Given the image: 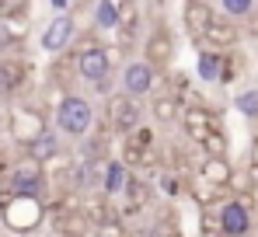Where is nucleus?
I'll return each mask as SVG.
<instances>
[{"mask_svg":"<svg viewBox=\"0 0 258 237\" xmlns=\"http://www.w3.org/2000/svg\"><path fill=\"white\" fill-rule=\"evenodd\" d=\"M45 220V202L28 196H11L0 192V223L11 234H35Z\"/></svg>","mask_w":258,"mask_h":237,"instance_id":"f257e3e1","label":"nucleus"},{"mask_svg":"<svg viewBox=\"0 0 258 237\" xmlns=\"http://www.w3.org/2000/svg\"><path fill=\"white\" fill-rule=\"evenodd\" d=\"M52 122H56V133L70 136V140H84L94 126V105L84 94H63L52 108Z\"/></svg>","mask_w":258,"mask_h":237,"instance_id":"f03ea898","label":"nucleus"},{"mask_svg":"<svg viewBox=\"0 0 258 237\" xmlns=\"http://www.w3.org/2000/svg\"><path fill=\"white\" fill-rule=\"evenodd\" d=\"M7 192L11 196H28V199H42L45 192V167L35 160L21 157L18 164L7 167Z\"/></svg>","mask_w":258,"mask_h":237,"instance_id":"7ed1b4c3","label":"nucleus"},{"mask_svg":"<svg viewBox=\"0 0 258 237\" xmlns=\"http://www.w3.org/2000/svg\"><path fill=\"white\" fill-rule=\"evenodd\" d=\"M74 70L87 84H101V80H108V74H112V52L105 45H98V42H84L74 52Z\"/></svg>","mask_w":258,"mask_h":237,"instance_id":"20e7f679","label":"nucleus"},{"mask_svg":"<svg viewBox=\"0 0 258 237\" xmlns=\"http://www.w3.org/2000/svg\"><path fill=\"white\" fill-rule=\"evenodd\" d=\"M216 223H220L223 237H248L255 227V216H251V206L244 199H223L216 209Z\"/></svg>","mask_w":258,"mask_h":237,"instance_id":"39448f33","label":"nucleus"},{"mask_svg":"<svg viewBox=\"0 0 258 237\" xmlns=\"http://www.w3.org/2000/svg\"><path fill=\"white\" fill-rule=\"evenodd\" d=\"M157 91V70L147 60H129L122 67V94H129L133 101H143Z\"/></svg>","mask_w":258,"mask_h":237,"instance_id":"423d86ee","label":"nucleus"},{"mask_svg":"<svg viewBox=\"0 0 258 237\" xmlns=\"http://www.w3.org/2000/svg\"><path fill=\"white\" fill-rule=\"evenodd\" d=\"M74 39H77V18L74 14H52L49 18V25L42 28V49L45 52H67L70 45H74Z\"/></svg>","mask_w":258,"mask_h":237,"instance_id":"0eeeda50","label":"nucleus"},{"mask_svg":"<svg viewBox=\"0 0 258 237\" xmlns=\"http://www.w3.org/2000/svg\"><path fill=\"white\" fill-rule=\"evenodd\" d=\"M7 129H11V136L25 147L28 140H35L39 133H45L49 126H45V115L39 112V108H32V105H14V108H11Z\"/></svg>","mask_w":258,"mask_h":237,"instance_id":"6e6552de","label":"nucleus"},{"mask_svg":"<svg viewBox=\"0 0 258 237\" xmlns=\"http://www.w3.org/2000/svg\"><path fill=\"white\" fill-rule=\"evenodd\" d=\"M143 122V108L140 101H133L129 94H108V126L115 133H133L136 126Z\"/></svg>","mask_w":258,"mask_h":237,"instance_id":"1a4fd4ad","label":"nucleus"},{"mask_svg":"<svg viewBox=\"0 0 258 237\" xmlns=\"http://www.w3.org/2000/svg\"><path fill=\"white\" fill-rule=\"evenodd\" d=\"M143 60L161 74V70H168L174 60V39L171 32H164V28H157V32H150L147 42H143Z\"/></svg>","mask_w":258,"mask_h":237,"instance_id":"9d476101","label":"nucleus"},{"mask_svg":"<svg viewBox=\"0 0 258 237\" xmlns=\"http://www.w3.org/2000/svg\"><path fill=\"white\" fill-rule=\"evenodd\" d=\"M154 150V129L150 126H136L133 133H126V143H122V164L133 167V164H140V160H147V154Z\"/></svg>","mask_w":258,"mask_h":237,"instance_id":"9b49d317","label":"nucleus"},{"mask_svg":"<svg viewBox=\"0 0 258 237\" xmlns=\"http://www.w3.org/2000/svg\"><path fill=\"white\" fill-rule=\"evenodd\" d=\"M213 18L216 14H213L210 0H185V7H181V21H185V28H188L192 39H203V32L210 28Z\"/></svg>","mask_w":258,"mask_h":237,"instance_id":"f8f14e48","label":"nucleus"},{"mask_svg":"<svg viewBox=\"0 0 258 237\" xmlns=\"http://www.w3.org/2000/svg\"><path fill=\"white\" fill-rule=\"evenodd\" d=\"M237 39H241V28L230 21V18H213L210 21V28L203 32V42L210 45V49H230V45H237Z\"/></svg>","mask_w":258,"mask_h":237,"instance_id":"ddd939ff","label":"nucleus"},{"mask_svg":"<svg viewBox=\"0 0 258 237\" xmlns=\"http://www.w3.org/2000/svg\"><path fill=\"white\" fill-rule=\"evenodd\" d=\"M181 126H185V133L199 143L210 129H216V115L210 112V108H203V105H188V108H181Z\"/></svg>","mask_w":258,"mask_h":237,"instance_id":"4468645a","label":"nucleus"},{"mask_svg":"<svg viewBox=\"0 0 258 237\" xmlns=\"http://www.w3.org/2000/svg\"><path fill=\"white\" fill-rule=\"evenodd\" d=\"M25 157L35 160V164H49V160L59 157V133H52V129H45V133H39L35 140H28L25 143Z\"/></svg>","mask_w":258,"mask_h":237,"instance_id":"2eb2a0df","label":"nucleus"},{"mask_svg":"<svg viewBox=\"0 0 258 237\" xmlns=\"http://www.w3.org/2000/svg\"><path fill=\"white\" fill-rule=\"evenodd\" d=\"M28 80V63L25 60H14V56H4L0 60V94H18Z\"/></svg>","mask_w":258,"mask_h":237,"instance_id":"dca6fc26","label":"nucleus"},{"mask_svg":"<svg viewBox=\"0 0 258 237\" xmlns=\"http://www.w3.org/2000/svg\"><path fill=\"white\" fill-rule=\"evenodd\" d=\"M126 178H129V167L122 160H105V174H101V196L105 199H119L122 189H126Z\"/></svg>","mask_w":258,"mask_h":237,"instance_id":"f3484780","label":"nucleus"},{"mask_svg":"<svg viewBox=\"0 0 258 237\" xmlns=\"http://www.w3.org/2000/svg\"><path fill=\"white\" fill-rule=\"evenodd\" d=\"M196 74H199V80H206V84H220V74H223V52L203 45V49L196 52Z\"/></svg>","mask_w":258,"mask_h":237,"instance_id":"a211bd4d","label":"nucleus"},{"mask_svg":"<svg viewBox=\"0 0 258 237\" xmlns=\"http://www.w3.org/2000/svg\"><path fill=\"white\" fill-rule=\"evenodd\" d=\"M230 171H234V164L227 157H203V164H199V178L206 185H213V189H227Z\"/></svg>","mask_w":258,"mask_h":237,"instance_id":"6ab92c4d","label":"nucleus"},{"mask_svg":"<svg viewBox=\"0 0 258 237\" xmlns=\"http://www.w3.org/2000/svg\"><path fill=\"white\" fill-rule=\"evenodd\" d=\"M150 115H154V122H161V126H171L174 118L181 115V101H178V94H171V91H164V94H150Z\"/></svg>","mask_w":258,"mask_h":237,"instance_id":"aec40b11","label":"nucleus"},{"mask_svg":"<svg viewBox=\"0 0 258 237\" xmlns=\"http://www.w3.org/2000/svg\"><path fill=\"white\" fill-rule=\"evenodd\" d=\"M199 150H203V157H227L230 154V140H227L223 129H210L199 140Z\"/></svg>","mask_w":258,"mask_h":237,"instance_id":"412c9836","label":"nucleus"},{"mask_svg":"<svg viewBox=\"0 0 258 237\" xmlns=\"http://www.w3.org/2000/svg\"><path fill=\"white\" fill-rule=\"evenodd\" d=\"M136 25H140V4L136 0H115V28L133 32Z\"/></svg>","mask_w":258,"mask_h":237,"instance_id":"4be33fe9","label":"nucleus"},{"mask_svg":"<svg viewBox=\"0 0 258 237\" xmlns=\"http://www.w3.org/2000/svg\"><path fill=\"white\" fill-rule=\"evenodd\" d=\"M91 18H94V25L98 28H115V0H94L91 4Z\"/></svg>","mask_w":258,"mask_h":237,"instance_id":"5701e85b","label":"nucleus"},{"mask_svg":"<svg viewBox=\"0 0 258 237\" xmlns=\"http://www.w3.org/2000/svg\"><path fill=\"white\" fill-rule=\"evenodd\" d=\"M234 108H237L244 118H258V87L237 91V94H234Z\"/></svg>","mask_w":258,"mask_h":237,"instance_id":"b1692460","label":"nucleus"},{"mask_svg":"<svg viewBox=\"0 0 258 237\" xmlns=\"http://www.w3.org/2000/svg\"><path fill=\"white\" fill-rule=\"evenodd\" d=\"M4 18H7V28H11L14 45L28 39V32H32V25H28V11H14V14H4Z\"/></svg>","mask_w":258,"mask_h":237,"instance_id":"393cba45","label":"nucleus"},{"mask_svg":"<svg viewBox=\"0 0 258 237\" xmlns=\"http://www.w3.org/2000/svg\"><path fill=\"white\" fill-rule=\"evenodd\" d=\"M56 230H59L63 237L84 234V230H87V220H84V213H63V216L56 220Z\"/></svg>","mask_w":258,"mask_h":237,"instance_id":"a878e982","label":"nucleus"},{"mask_svg":"<svg viewBox=\"0 0 258 237\" xmlns=\"http://www.w3.org/2000/svg\"><path fill=\"white\" fill-rule=\"evenodd\" d=\"M150 192H154V189H150L147 182H140L136 174H129V178H126V189H122V196H129L133 202H136V206L150 202Z\"/></svg>","mask_w":258,"mask_h":237,"instance_id":"bb28decb","label":"nucleus"},{"mask_svg":"<svg viewBox=\"0 0 258 237\" xmlns=\"http://www.w3.org/2000/svg\"><path fill=\"white\" fill-rule=\"evenodd\" d=\"M220 7L230 21H237V18H248L255 11V0H220Z\"/></svg>","mask_w":258,"mask_h":237,"instance_id":"cd10ccee","label":"nucleus"},{"mask_svg":"<svg viewBox=\"0 0 258 237\" xmlns=\"http://www.w3.org/2000/svg\"><path fill=\"white\" fill-rule=\"evenodd\" d=\"M94 237H126V227H122L119 216H108V220L94 223Z\"/></svg>","mask_w":258,"mask_h":237,"instance_id":"c85d7f7f","label":"nucleus"},{"mask_svg":"<svg viewBox=\"0 0 258 237\" xmlns=\"http://www.w3.org/2000/svg\"><path fill=\"white\" fill-rule=\"evenodd\" d=\"M192 199H196L203 209H210L213 202H223V189H213V185H206V182H203V192L196 189V192H192Z\"/></svg>","mask_w":258,"mask_h":237,"instance_id":"c756f323","label":"nucleus"},{"mask_svg":"<svg viewBox=\"0 0 258 237\" xmlns=\"http://www.w3.org/2000/svg\"><path fill=\"white\" fill-rule=\"evenodd\" d=\"M157 185H161V196H168V199H174L181 192V182H178V174H171V171H164V174L157 178Z\"/></svg>","mask_w":258,"mask_h":237,"instance_id":"7c9ffc66","label":"nucleus"},{"mask_svg":"<svg viewBox=\"0 0 258 237\" xmlns=\"http://www.w3.org/2000/svg\"><path fill=\"white\" fill-rule=\"evenodd\" d=\"M14 45V39H11V28H7V18L0 14V52H7Z\"/></svg>","mask_w":258,"mask_h":237,"instance_id":"2f4dec72","label":"nucleus"},{"mask_svg":"<svg viewBox=\"0 0 258 237\" xmlns=\"http://www.w3.org/2000/svg\"><path fill=\"white\" fill-rule=\"evenodd\" d=\"M49 7H52V14H74L77 0H49Z\"/></svg>","mask_w":258,"mask_h":237,"instance_id":"473e14b6","label":"nucleus"},{"mask_svg":"<svg viewBox=\"0 0 258 237\" xmlns=\"http://www.w3.org/2000/svg\"><path fill=\"white\" fill-rule=\"evenodd\" d=\"M14 11H28V0H0V14H14Z\"/></svg>","mask_w":258,"mask_h":237,"instance_id":"72a5a7b5","label":"nucleus"},{"mask_svg":"<svg viewBox=\"0 0 258 237\" xmlns=\"http://www.w3.org/2000/svg\"><path fill=\"white\" fill-rule=\"evenodd\" d=\"M203 230H206V234H220V223H216V213H210V209H203Z\"/></svg>","mask_w":258,"mask_h":237,"instance_id":"f704fd0d","label":"nucleus"},{"mask_svg":"<svg viewBox=\"0 0 258 237\" xmlns=\"http://www.w3.org/2000/svg\"><path fill=\"white\" fill-rule=\"evenodd\" d=\"M251 167H255V171H258V136H255V140H251Z\"/></svg>","mask_w":258,"mask_h":237,"instance_id":"c9c22d12","label":"nucleus"},{"mask_svg":"<svg viewBox=\"0 0 258 237\" xmlns=\"http://www.w3.org/2000/svg\"><path fill=\"white\" fill-rule=\"evenodd\" d=\"M91 4H94V0H91Z\"/></svg>","mask_w":258,"mask_h":237,"instance_id":"e433bc0d","label":"nucleus"}]
</instances>
